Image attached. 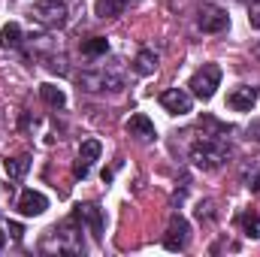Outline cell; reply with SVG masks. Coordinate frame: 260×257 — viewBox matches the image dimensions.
<instances>
[{"instance_id":"277c9868","label":"cell","mask_w":260,"mask_h":257,"mask_svg":"<svg viewBox=\"0 0 260 257\" xmlns=\"http://www.w3.org/2000/svg\"><path fill=\"white\" fill-rule=\"evenodd\" d=\"M227 21H230L227 18V9H221L215 3H203L200 12H197V24H200L203 34H221L227 27Z\"/></svg>"},{"instance_id":"7402d4cb","label":"cell","mask_w":260,"mask_h":257,"mask_svg":"<svg viewBox=\"0 0 260 257\" xmlns=\"http://www.w3.org/2000/svg\"><path fill=\"white\" fill-rule=\"evenodd\" d=\"M248 136H251L254 142H260V121H254V124L248 127Z\"/></svg>"},{"instance_id":"3957f363","label":"cell","mask_w":260,"mask_h":257,"mask_svg":"<svg viewBox=\"0 0 260 257\" xmlns=\"http://www.w3.org/2000/svg\"><path fill=\"white\" fill-rule=\"evenodd\" d=\"M218 85H221V67L218 64H203L194 76H191V85H188V88L194 91L200 100H209Z\"/></svg>"},{"instance_id":"ba28073f","label":"cell","mask_w":260,"mask_h":257,"mask_svg":"<svg viewBox=\"0 0 260 257\" xmlns=\"http://www.w3.org/2000/svg\"><path fill=\"white\" fill-rule=\"evenodd\" d=\"M49 209V197L40 191H21V197H18V212L24 215V218H34V215H43Z\"/></svg>"},{"instance_id":"30bf717a","label":"cell","mask_w":260,"mask_h":257,"mask_svg":"<svg viewBox=\"0 0 260 257\" xmlns=\"http://www.w3.org/2000/svg\"><path fill=\"white\" fill-rule=\"evenodd\" d=\"M254 103H257V94H254V88H248V85H239V88H233V91L227 94V106H230L233 112H251Z\"/></svg>"},{"instance_id":"6da1fadb","label":"cell","mask_w":260,"mask_h":257,"mask_svg":"<svg viewBox=\"0 0 260 257\" xmlns=\"http://www.w3.org/2000/svg\"><path fill=\"white\" fill-rule=\"evenodd\" d=\"M191 160H194L197 170L212 173V170H218L227 160V148L221 142H215V139H200V142H194V148H191Z\"/></svg>"},{"instance_id":"7a4b0ae2","label":"cell","mask_w":260,"mask_h":257,"mask_svg":"<svg viewBox=\"0 0 260 257\" xmlns=\"http://www.w3.org/2000/svg\"><path fill=\"white\" fill-rule=\"evenodd\" d=\"M79 85H82L85 91L97 94V91H121L124 82H121V76L112 73V70H88V73L79 76Z\"/></svg>"},{"instance_id":"484cf974","label":"cell","mask_w":260,"mask_h":257,"mask_svg":"<svg viewBox=\"0 0 260 257\" xmlns=\"http://www.w3.org/2000/svg\"><path fill=\"white\" fill-rule=\"evenodd\" d=\"M251 3H254V0H251Z\"/></svg>"},{"instance_id":"603a6c76","label":"cell","mask_w":260,"mask_h":257,"mask_svg":"<svg viewBox=\"0 0 260 257\" xmlns=\"http://www.w3.org/2000/svg\"><path fill=\"white\" fill-rule=\"evenodd\" d=\"M9 233H12V239H21L24 230H21V224H9Z\"/></svg>"},{"instance_id":"5b68a950","label":"cell","mask_w":260,"mask_h":257,"mask_svg":"<svg viewBox=\"0 0 260 257\" xmlns=\"http://www.w3.org/2000/svg\"><path fill=\"white\" fill-rule=\"evenodd\" d=\"M34 18L43 21L46 27H61L67 21V6L61 0H40L34 6Z\"/></svg>"},{"instance_id":"7c38bea8","label":"cell","mask_w":260,"mask_h":257,"mask_svg":"<svg viewBox=\"0 0 260 257\" xmlns=\"http://www.w3.org/2000/svg\"><path fill=\"white\" fill-rule=\"evenodd\" d=\"M127 133L130 136H139V139H151L154 136V124H151L148 115L136 112V115H130V121H127Z\"/></svg>"},{"instance_id":"8fae6325","label":"cell","mask_w":260,"mask_h":257,"mask_svg":"<svg viewBox=\"0 0 260 257\" xmlns=\"http://www.w3.org/2000/svg\"><path fill=\"white\" fill-rule=\"evenodd\" d=\"M79 218H82V221H88V227H91L94 239H103V215H100V209H97L94 203L79 206Z\"/></svg>"},{"instance_id":"ac0fdd59","label":"cell","mask_w":260,"mask_h":257,"mask_svg":"<svg viewBox=\"0 0 260 257\" xmlns=\"http://www.w3.org/2000/svg\"><path fill=\"white\" fill-rule=\"evenodd\" d=\"M239 227H242L245 236H251V239L260 236V218L254 215V212H242V215H239Z\"/></svg>"},{"instance_id":"e0dca14e","label":"cell","mask_w":260,"mask_h":257,"mask_svg":"<svg viewBox=\"0 0 260 257\" xmlns=\"http://www.w3.org/2000/svg\"><path fill=\"white\" fill-rule=\"evenodd\" d=\"M27 170H30V157H24V154L6 160V176H9V179H21Z\"/></svg>"},{"instance_id":"44dd1931","label":"cell","mask_w":260,"mask_h":257,"mask_svg":"<svg viewBox=\"0 0 260 257\" xmlns=\"http://www.w3.org/2000/svg\"><path fill=\"white\" fill-rule=\"evenodd\" d=\"M248 21H251V27H254V30H260V0L251 3V9H248Z\"/></svg>"},{"instance_id":"8992f818","label":"cell","mask_w":260,"mask_h":257,"mask_svg":"<svg viewBox=\"0 0 260 257\" xmlns=\"http://www.w3.org/2000/svg\"><path fill=\"white\" fill-rule=\"evenodd\" d=\"M188 239H191L188 221H185L182 215H173V218H170V227H167V236H164L167 251H182V248L188 245Z\"/></svg>"},{"instance_id":"52a82bcc","label":"cell","mask_w":260,"mask_h":257,"mask_svg":"<svg viewBox=\"0 0 260 257\" xmlns=\"http://www.w3.org/2000/svg\"><path fill=\"white\" fill-rule=\"evenodd\" d=\"M160 106H164L170 115H188L191 106H194V100H191L188 91H182V88H170V91L160 94Z\"/></svg>"},{"instance_id":"4fadbf2b","label":"cell","mask_w":260,"mask_h":257,"mask_svg":"<svg viewBox=\"0 0 260 257\" xmlns=\"http://www.w3.org/2000/svg\"><path fill=\"white\" fill-rule=\"evenodd\" d=\"M40 97H43L49 106H55V109H64V106H67V94L58 88V85H52V82L40 85Z\"/></svg>"},{"instance_id":"2e32d148","label":"cell","mask_w":260,"mask_h":257,"mask_svg":"<svg viewBox=\"0 0 260 257\" xmlns=\"http://www.w3.org/2000/svg\"><path fill=\"white\" fill-rule=\"evenodd\" d=\"M121 9H124V0H97L94 3L97 18H115V15H121Z\"/></svg>"},{"instance_id":"d4e9b609","label":"cell","mask_w":260,"mask_h":257,"mask_svg":"<svg viewBox=\"0 0 260 257\" xmlns=\"http://www.w3.org/2000/svg\"><path fill=\"white\" fill-rule=\"evenodd\" d=\"M3 239H6V236H3V233H0V245H3Z\"/></svg>"},{"instance_id":"ffe728a7","label":"cell","mask_w":260,"mask_h":257,"mask_svg":"<svg viewBox=\"0 0 260 257\" xmlns=\"http://www.w3.org/2000/svg\"><path fill=\"white\" fill-rule=\"evenodd\" d=\"M197 218L200 221H212L215 218V203L212 200H200L197 203Z\"/></svg>"},{"instance_id":"5bb4252c","label":"cell","mask_w":260,"mask_h":257,"mask_svg":"<svg viewBox=\"0 0 260 257\" xmlns=\"http://www.w3.org/2000/svg\"><path fill=\"white\" fill-rule=\"evenodd\" d=\"M133 70H136L139 76H151V73L157 70V55H154L151 49H142V52L136 55V61H133Z\"/></svg>"},{"instance_id":"9c48e42d","label":"cell","mask_w":260,"mask_h":257,"mask_svg":"<svg viewBox=\"0 0 260 257\" xmlns=\"http://www.w3.org/2000/svg\"><path fill=\"white\" fill-rule=\"evenodd\" d=\"M100 151H103V145H100L97 139H85V142H82V148H79V160H76V176H79V179L88 176V170H91V164L100 157Z\"/></svg>"},{"instance_id":"cb8c5ba5","label":"cell","mask_w":260,"mask_h":257,"mask_svg":"<svg viewBox=\"0 0 260 257\" xmlns=\"http://www.w3.org/2000/svg\"><path fill=\"white\" fill-rule=\"evenodd\" d=\"M251 188H254V191H260V176L254 179V185H251Z\"/></svg>"},{"instance_id":"9a60e30c","label":"cell","mask_w":260,"mask_h":257,"mask_svg":"<svg viewBox=\"0 0 260 257\" xmlns=\"http://www.w3.org/2000/svg\"><path fill=\"white\" fill-rule=\"evenodd\" d=\"M18 46H21V27L15 21L3 24V30H0V49H18Z\"/></svg>"},{"instance_id":"d6986e66","label":"cell","mask_w":260,"mask_h":257,"mask_svg":"<svg viewBox=\"0 0 260 257\" xmlns=\"http://www.w3.org/2000/svg\"><path fill=\"white\" fill-rule=\"evenodd\" d=\"M106 49H109L106 37H91V40H85V43H82V52H85V55H91V58L106 55Z\"/></svg>"}]
</instances>
